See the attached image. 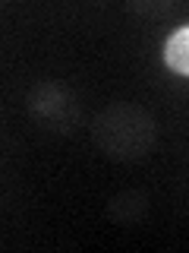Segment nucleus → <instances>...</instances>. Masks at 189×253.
I'll return each mask as SVG.
<instances>
[{"instance_id":"nucleus-1","label":"nucleus","mask_w":189,"mask_h":253,"mask_svg":"<svg viewBox=\"0 0 189 253\" xmlns=\"http://www.w3.org/2000/svg\"><path fill=\"white\" fill-rule=\"evenodd\" d=\"M167 63L177 73H189V29H180L167 42Z\"/></svg>"}]
</instances>
